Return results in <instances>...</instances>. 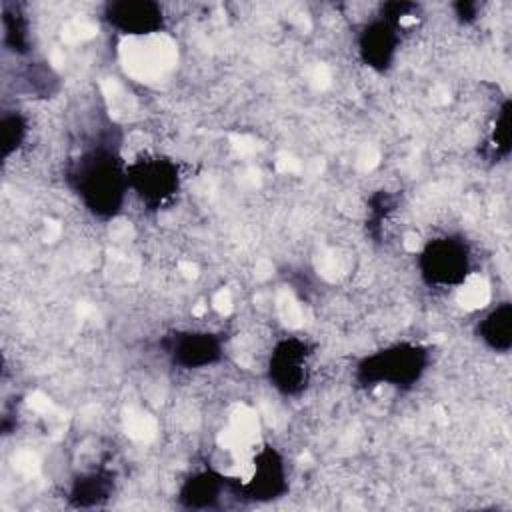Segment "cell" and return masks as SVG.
<instances>
[{"label": "cell", "mask_w": 512, "mask_h": 512, "mask_svg": "<svg viewBox=\"0 0 512 512\" xmlns=\"http://www.w3.org/2000/svg\"><path fill=\"white\" fill-rule=\"evenodd\" d=\"M64 186L92 218L114 220L130 196L128 160L118 144L100 138L66 162Z\"/></svg>", "instance_id": "obj_1"}, {"label": "cell", "mask_w": 512, "mask_h": 512, "mask_svg": "<svg viewBox=\"0 0 512 512\" xmlns=\"http://www.w3.org/2000/svg\"><path fill=\"white\" fill-rule=\"evenodd\" d=\"M432 366V348L416 340H398L380 346L354 364V382L364 388H394L412 390Z\"/></svg>", "instance_id": "obj_2"}, {"label": "cell", "mask_w": 512, "mask_h": 512, "mask_svg": "<svg viewBox=\"0 0 512 512\" xmlns=\"http://www.w3.org/2000/svg\"><path fill=\"white\" fill-rule=\"evenodd\" d=\"M416 270L424 286L432 290H456L474 270V256L462 234L446 232L428 238L416 254Z\"/></svg>", "instance_id": "obj_3"}, {"label": "cell", "mask_w": 512, "mask_h": 512, "mask_svg": "<svg viewBox=\"0 0 512 512\" xmlns=\"http://www.w3.org/2000/svg\"><path fill=\"white\" fill-rule=\"evenodd\" d=\"M184 172L176 158L158 152H144L128 162V188L148 212L172 206L182 192Z\"/></svg>", "instance_id": "obj_4"}, {"label": "cell", "mask_w": 512, "mask_h": 512, "mask_svg": "<svg viewBox=\"0 0 512 512\" xmlns=\"http://www.w3.org/2000/svg\"><path fill=\"white\" fill-rule=\"evenodd\" d=\"M414 10V4H386L380 14L362 24L356 36V54L366 68L384 74L394 66L402 32L406 30V18L412 16Z\"/></svg>", "instance_id": "obj_5"}, {"label": "cell", "mask_w": 512, "mask_h": 512, "mask_svg": "<svg viewBox=\"0 0 512 512\" xmlns=\"http://www.w3.org/2000/svg\"><path fill=\"white\" fill-rule=\"evenodd\" d=\"M234 498L246 502H272L290 490V470L286 456L270 442L260 444L248 464L246 476H232Z\"/></svg>", "instance_id": "obj_6"}, {"label": "cell", "mask_w": 512, "mask_h": 512, "mask_svg": "<svg viewBox=\"0 0 512 512\" xmlns=\"http://www.w3.org/2000/svg\"><path fill=\"white\" fill-rule=\"evenodd\" d=\"M314 346L302 336H284L274 342L268 362V384L286 398H296L306 392L312 380Z\"/></svg>", "instance_id": "obj_7"}, {"label": "cell", "mask_w": 512, "mask_h": 512, "mask_svg": "<svg viewBox=\"0 0 512 512\" xmlns=\"http://www.w3.org/2000/svg\"><path fill=\"white\" fill-rule=\"evenodd\" d=\"M162 354L174 368L206 370L224 360L226 346L220 332L206 328H178L164 334L158 342Z\"/></svg>", "instance_id": "obj_8"}, {"label": "cell", "mask_w": 512, "mask_h": 512, "mask_svg": "<svg viewBox=\"0 0 512 512\" xmlns=\"http://www.w3.org/2000/svg\"><path fill=\"white\" fill-rule=\"evenodd\" d=\"M102 20L116 34L148 38L164 32L168 16L164 6L152 0H116L104 4Z\"/></svg>", "instance_id": "obj_9"}, {"label": "cell", "mask_w": 512, "mask_h": 512, "mask_svg": "<svg viewBox=\"0 0 512 512\" xmlns=\"http://www.w3.org/2000/svg\"><path fill=\"white\" fill-rule=\"evenodd\" d=\"M176 498L186 510L222 508L224 498H234L232 476H226L216 468L194 470L180 482Z\"/></svg>", "instance_id": "obj_10"}, {"label": "cell", "mask_w": 512, "mask_h": 512, "mask_svg": "<svg viewBox=\"0 0 512 512\" xmlns=\"http://www.w3.org/2000/svg\"><path fill=\"white\" fill-rule=\"evenodd\" d=\"M474 334L494 354H508L512 348V302L500 300L474 324Z\"/></svg>", "instance_id": "obj_11"}, {"label": "cell", "mask_w": 512, "mask_h": 512, "mask_svg": "<svg viewBox=\"0 0 512 512\" xmlns=\"http://www.w3.org/2000/svg\"><path fill=\"white\" fill-rule=\"evenodd\" d=\"M114 492V476L108 470H88L80 472L70 488L68 498L78 508H92L100 506L104 500H108Z\"/></svg>", "instance_id": "obj_12"}, {"label": "cell", "mask_w": 512, "mask_h": 512, "mask_svg": "<svg viewBox=\"0 0 512 512\" xmlns=\"http://www.w3.org/2000/svg\"><path fill=\"white\" fill-rule=\"evenodd\" d=\"M28 118L20 110L4 112L0 130H2V158L8 162L28 140Z\"/></svg>", "instance_id": "obj_13"}, {"label": "cell", "mask_w": 512, "mask_h": 512, "mask_svg": "<svg viewBox=\"0 0 512 512\" xmlns=\"http://www.w3.org/2000/svg\"><path fill=\"white\" fill-rule=\"evenodd\" d=\"M486 148L492 160H504L510 154V100L506 98L496 112V118L490 126Z\"/></svg>", "instance_id": "obj_14"}, {"label": "cell", "mask_w": 512, "mask_h": 512, "mask_svg": "<svg viewBox=\"0 0 512 512\" xmlns=\"http://www.w3.org/2000/svg\"><path fill=\"white\" fill-rule=\"evenodd\" d=\"M456 8H460V12H458V18L462 20V22H470V20H474L476 18V4H456Z\"/></svg>", "instance_id": "obj_15"}]
</instances>
